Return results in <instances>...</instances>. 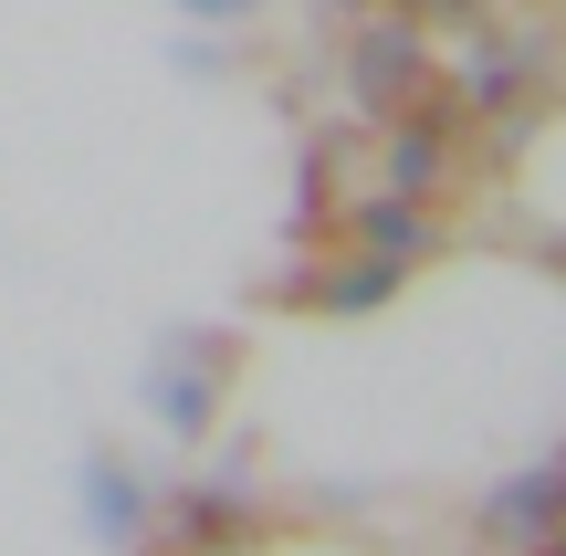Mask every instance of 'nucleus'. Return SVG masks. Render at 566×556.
<instances>
[{
  "instance_id": "obj_1",
  "label": "nucleus",
  "mask_w": 566,
  "mask_h": 556,
  "mask_svg": "<svg viewBox=\"0 0 566 556\" xmlns=\"http://www.w3.org/2000/svg\"><path fill=\"white\" fill-rule=\"evenodd\" d=\"M430 84V53H420V21H378V32H357V95L378 105V116H399L409 95Z\"/></svg>"
},
{
  "instance_id": "obj_2",
  "label": "nucleus",
  "mask_w": 566,
  "mask_h": 556,
  "mask_svg": "<svg viewBox=\"0 0 566 556\" xmlns=\"http://www.w3.org/2000/svg\"><path fill=\"white\" fill-rule=\"evenodd\" d=\"M546 525H566V462H556V473H525V483H504V494L483 504V536H504V546H535Z\"/></svg>"
},
{
  "instance_id": "obj_3",
  "label": "nucleus",
  "mask_w": 566,
  "mask_h": 556,
  "mask_svg": "<svg viewBox=\"0 0 566 556\" xmlns=\"http://www.w3.org/2000/svg\"><path fill=\"white\" fill-rule=\"evenodd\" d=\"M399 252H357V263L336 273V284H273L283 305H304V315H357V305H378V294H399Z\"/></svg>"
},
{
  "instance_id": "obj_4",
  "label": "nucleus",
  "mask_w": 566,
  "mask_h": 556,
  "mask_svg": "<svg viewBox=\"0 0 566 556\" xmlns=\"http://www.w3.org/2000/svg\"><path fill=\"white\" fill-rule=\"evenodd\" d=\"M357 242H367V252H399V263H420V252H430V210L399 200V189H378V200L357 210Z\"/></svg>"
},
{
  "instance_id": "obj_5",
  "label": "nucleus",
  "mask_w": 566,
  "mask_h": 556,
  "mask_svg": "<svg viewBox=\"0 0 566 556\" xmlns=\"http://www.w3.org/2000/svg\"><path fill=\"white\" fill-rule=\"evenodd\" d=\"M95 504H105V536H137V525H147V494L116 483V462H95Z\"/></svg>"
},
{
  "instance_id": "obj_6",
  "label": "nucleus",
  "mask_w": 566,
  "mask_h": 556,
  "mask_svg": "<svg viewBox=\"0 0 566 556\" xmlns=\"http://www.w3.org/2000/svg\"><path fill=\"white\" fill-rule=\"evenodd\" d=\"M409 11H420V21H462V32H472V21H483V0H409Z\"/></svg>"
},
{
  "instance_id": "obj_7",
  "label": "nucleus",
  "mask_w": 566,
  "mask_h": 556,
  "mask_svg": "<svg viewBox=\"0 0 566 556\" xmlns=\"http://www.w3.org/2000/svg\"><path fill=\"white\" fill-rule=\"evenodd\" d=\"M189 11H200V21H242L252 0H189Z\"/></svg>"
},
{
  "instance_id": "obj_8",
  "label": "nucleus",
  "mask_w": 566,
  "mask_h": 556,
  "mask_svg": "<svg viewBox=\"0 0 566 556\" xmlns=\"http://www.w3.org/2000/svg\"><path fill=\"white\" fill-rule=\"evenodd\" d=\"M535 556H566V525H546V536H535Z\"/></svg>"
}]
</instances>
